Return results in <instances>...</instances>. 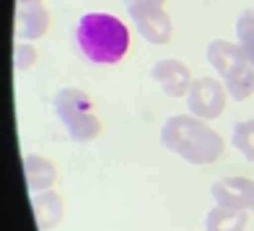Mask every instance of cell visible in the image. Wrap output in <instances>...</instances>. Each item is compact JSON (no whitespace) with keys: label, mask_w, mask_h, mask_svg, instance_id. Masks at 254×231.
<instances>
[{"label":"cell","mask_w":254,"mask_h":231,"mask_svg":"<svg viewBox=\"0 0 254 231\" xmlns=\"http://www.w3.org/2000/svg\"><path fill=\"white\" fill-rule=\"evenodd\" d=\"M252 211H254V205H252Z\"/></svg>","instance_id":"19"},{"label":"cell","mask_w":254,"mask_h":231,"mask_svg":"<svg viewBox=\"0 0 254 231\" xmlns=\"http://www.w3.org/2000/svg\"><path fill=\"white\" fill-rule=\"evenodd\" d=\"M231 146H234L247 161H254V120H241V122L234 125Z\"/></svg>","instance_id":"14"},{"label":"cell","mask_w":254,"mask_h":231,"mask_svg":"<svg viewBox=\"0 0 254 231\" xmlns=\"http://www.w3.org/2000/svg\"><path fill=\"white\" fill-rule=\"evenodd\" d=\"M50 29V13L42 0H16V37L18 42L39 39Z\"/></svg>","instance_id":"6"},{"label":"cell","mask_w":254,"mask_h":231,"mask_svg":"<svg viewBox=\"0 0 254 231\" xmlns=\"http://www.w3.org/2000/svg\"><path fill=\"white\" fill-rule=\"evenodd\" d=\"M52 107L73 141L88 143L101 133V120L94 109V101L83 88H75V86L60 88L52 99Z\"/></svg>","instance_id":"3"},{"label":"cell","mask_w":254,"mask_h":231,"mask_svg":"<svg viewBox=\"0 0 254 231\" xmlns=\"http://www.w3.org/2000/svg\"><path fill=\"white\" fill-rule=\"evenodd\" d=\"M31 211H34V218H37V226L39 231H50L55 229L57 224H60V218H63V200H60V195H55V192H37V195H31Z\"/></svg>","instance_id":"11"},{"label":"cell","mask_w":254,"mask_h":231,"mask_svg":"<svg viewBox=\"0 0 254 231\" xmlns=\"http://www.w3.org/2000/svg\"><path fill=\"white\" fill-rule=\"evenodd\" d=\"M24 177H26L31 195L47 192L57 179V169L52 166V161H47L39 154H26L24 156Z\"/></svg>","instance_id":"10"},{"label":"cell","mask_w":254,"mask_h":231,"mask_svg":"<svg viewBox=\"0 0 254 231\" xmlns=\"http://www.w3.org/2000/svg\"><path fill=\"white\" fill-rule=\"evenodd\" d=\"M127 8H151V5H164V0H125Z\"/></svg>","instance_id":"17"},{"label":"cell","mask_w":254,"mask_h":231,"mask_svg":"<svg viewBox=\"0 0 254 231\" xmlns=\"http://www.w3.org/2000/svg\"><path fill=\"white\" fill-rule=\"evenodd\" d=\"M151 78L164 88V94L169 99H179V96H187L190 94V86H192V73L190 68L179 63V60H158L151 68Z\"/></svg>","instance_id":"8"},{"label":"cell","mask_w":254,"mask_h":231,"mask_svg":"<svg viewBox=\"0 0 254 231\" xmlns=\"http://www.w3.org/2000/svg\"><path fill=\"white\" fill-rule=\"evenodd\" d=\"M184 99H187L190 114H194L200 120H215L223 114L226 101L231 96L218 78H194L190 86V94Z\"/></svg>","instance_id":"4"},{"label":"cell","mask_w":254,"mask_h":231,"mask_svg":"<svg viewBox=\"0 0 254 231\" xmlns=\"http://www.w3.org/2000/svg\"><path fill=\"white\" fill-rule=\"evenodd\" d=\"M34 63H37V50L24 44V42H18L16 50H13V65L18 68V71H26V68H31Z\"/></svg>","instance_id":"16"},{"label":"cell","mask_w":254,"mask_h":231,"mask_svg":"<svg viewBox=\"0 0 254 231\" xmlns=\"http://www.w3.org/2000/svg\"><path fill=\"white\" fill-rule=\"evenodd\" d=\"M249 224V211H234V208L215 205L205 216V231H244Z\"/></svg>","instance_id":"12"},{"label":"cell","mask_w":254,"mask_h":231,"mask_svg":"<svg viewBox=\"0 0 254 231\" xmlns=\"http://www.w3.org/2000/svg\"><path fill=\"white\" fill-rule=\"evenodd\" d=\"M247 60L254 65V47H252V50H247Z\"/></svg>","instance_id":"18"},{"label":"cell","mask_w":254,"mask_h":231,"mask_svg":"<svg viewBox=\"0 0 254 231\" xmlns=\"http://www.w3.org/2000/svg\"><path fill=\"white\" fill-rule=\"evenodd\" d=\"M205 55H207V63L215 68V73L223 76V78H228L236 68L249 63L244 47H241L239 42H226V39H213L210 44H207Z\"/></svg>","instance_id":"9"},{"label":"cell","mask_w":254,"mask_h":231,"mask_svg":"<svg viewBox=\"0 0 254 231\" xmlns=\"http://www.w3.org/2000/svg\"><path fill=\"white\" fill-rule=\"evenodd\" d=\"M132 24L137 26L140 37L151 44H169L174 26H171V18L164 10V5H151V8H127Z\"/></svg>","instance_id":"5"},{"label":"cell","mask_w":254,"mask_h":231,"mask_svg":"<svg viewBox=\"0 0 254 231\" xmlns=\"http://www.w3.org/2000/svg\"><path fill=\"white\" fill-rule=\"evenodd\" d=\"M210 192H213L215 205H223V208L252 211V205H254V179H247V177L218 179L210 187Z\"/></svg>","instance_id":"7"},{"label":"cell","mask_w":254,"mask_h":231,"mask_svg":"<svg viewBox=\"0 0 254 231\" xmlns=\"http://www.w3.org/2000/svg\"><path fill=\"white\" fill-rule=\"evenodd\" d=\"M158 141L166 151L177 154L187 164L194 166H210L223 156V138L210 125H205L194 114H171L161 125Z\"/></svg>","instance_id":"1"},{"label":"cell","mask_w":254,"mask_h":231,"mask_svg":"<svg viewBox=\"0 0 254 231\" xmlns=\"http://www.w3.org/2000/svg\"><path fill=\"white\" fill-rule=\"evenodd\" d=\"M75 42L86 60L117 65L130 50V29L112 13H83L75 24Z\"/></svg>","instance_id":"2"},{"label":"cell","mask_w":254,"mask_h":231,"mask_svg":"<svg viewBox=\"0 0 254 231\" xmlns=\"http://www.w3.org/2000/svg\"><path fill=\"white\" fill-rule=\"evenodd\" d=\"M236 39L239 44L247 50L254 47V8H247V10H241L239 18H236Z\"/></svg>","instance_id":"15"},{"label":"cell","mask_w":254,"mask_h":231,"mask_svg":"<svg viewBox=\"0 0 254 231\" xmlns=\"http://www.w3.org/2000/svg\"><path fill=\"white\" fill-rule=\"evenodd\" d=\"M223 86L228 91V96L234 99V101H244L254 94V65L247 63V65H241L236 68L234 73H231L228 78H223Z\"/></svg>","instance_id":"13"}]
</instances>
